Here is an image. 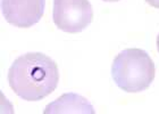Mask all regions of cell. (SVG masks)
I'll return each mask as SVG.
<instances>
[{
	"instance_id": "obj_1",
	"label": "cell",
	"mask_w": 159,
	"mask_h": 114,
	"mask_svg": "<svg viewBox=\"0 0 159 114\" xmlns=\"http://www.w3.org/2000/svg\"><path fill=\"white\" fill-rule=\"evenodd\" d=\"M59 71L57 64L42 53H26L17 57L8 70V83L24 101L38 102L57 88Z\"/></svg>"
},
{
	"instance_id": "obj_2",
	"label": "cell",
	"mask_w": 159,
	"mask_h": 114,
	"mask_svg": "<svg viewBox=\"0 0 159 114\" xmlns=\"http://www.w3.org/2000/svg\"><path fill=\"white\" fill-rule=\"evenodd\" d=\"M156 66L148 53L139 48L120 51L111 65V77L117 87L126 93H141L150 87Z\"/></svg>"
},
{
	"instance_id": "obj_3",
	"label": "cell",
	"mask_w": 159,
	"mask_h": 114,
	"mask_svg": "<svg viewBox=\"0 0 159 114\" xmlns=\"http://www.w3.org/2000/svg\"><path fill=\"white\" fill-rule=\"evenodd\" d=\"M92 18L93 9L89 0H53V23L64 32H82L91 24Z\"/></svg>"
},
{
	"instance_id": "obj_4",
	"label": "cell",
	"mask_w": 159,
	"mask_h": 114,
	"mask_svg": "<svg viewBox=\"0 0 159 114\" xmlns=\"http://www.w3.org/2000/svg\"><path fill=\"white\" fill-rule=\"evenodd\" d=\"M46 0H1L5 20L16 27H31L39 23L44 13Z\"/></svg>"
},
{
	"instance_id": "obj_5",
	"label": "cell",
	"mask_w": 159,
	"mask_h": 114,
	"mask_svg": "<svg viewBox=\"0 0 159 114\" xmlns=\"http://www.w3.org/2000/svg\"><path fill=\"white\" fill-rule=\"evenodd\" d=\"M44 114H57V113H89L94 114L96 111L86 98L77 94H64L61 97L56 99L46 106Z\"/></svg>"
},
{
	"instance_id": "obj_6",
	"label": "cell",
	"mask_w": 159,
	"mask_h": 114,
	"mask_svg": "<svg viewBox=\"0 0 159 114\" xmlns=\"http://www.w3.org/2000/svg\"><path fill=\"white\" fill-rule=\"evenodd\" d=\"M147 2L149 3L150 6L155 7V8H158L159 9V0H146Z\"/></svg>"
},
{
	"instance_id": "obj_7",
	"label": "cell",
	"mask_w": 159,
	"mask_h": 114,
	"mask_svg": "<svg viewBox=\"0 0 159 114\" xmlns=\"http://www.w3.org/2000/svg\"><path fill=\"white\" fill-rule=\"evenodd\" d=\"M157 49H158V51H159V34H158V37H157Z\"/></svg>"
},
{
	"instance_id": "obj_8",
	"label": "cell",
	"mask_w": 159,
	"mask_h": 114,
	"mask_svg": "<svg viewBox=\"0 0 159 114\" xmlns=\"http://www.w3.org/2000/svg\"><path fill=\"white\" fill-rule=\"evenodd\" d=\"M103 1H107V2H115V1H119V0H103Z\"/></svg>"
}]
</instances>
